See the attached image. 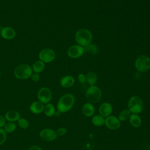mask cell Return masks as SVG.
I'll use <instances>...</instances> for the list:
<instances>
[{
  "instance_id": "1",
  "label": "cell",
  "mask_w": 150,
  "mask_h": 150,
  "mask_svg": "<svg viewBox=\"0 0 150 150\" xmlns=\"http://www.w3.org/2000/svg\"><path fill=\"white\" fill-rule=\"evenodd\" d=\"M74 103V96L71 94H66L62 96L57 102V111L60 113L66 112L73 107Z\"/></svg>"
},
{
  "instance_id": "2",
  "label": "cell",
  "mask_w": 150,
  "mask_h": 150,
  "mask_svg": "<svg viewBox=\"0 0 150 150\" xmlns=\"http://www.w3.org/2000/svg\"><path fill=\"white\" fill-rule=\"evenodd\" d=\"M144 104L142 98L138 96H132L128 102V109L132 114H139L143 111Z\"/></svg>"
},
{
  "instance_id": "3",
  "label": "cell",
  "mask_w": 150,
  "mask_h": 150,
  "mask_svg": "<svg viewBox=\"0 0 150 150\" xmlns=\"http://www.w3.org/2000/svg\"><path fill=\"white\" fill-rule=\"evenodd\" d=\"M76 41L82 47L90 44L92 40L91 33L87 29H81L77 30L75 34Z\"/></svg>"
},
{
  "instance_id": "4",
  "label": "cell",
  "mask_w": 150,
  "mask_h": 150,
  "mask_svg": "<svg viewBox=\"0 0 150 150\" xmlns=\"http://www.w3.org/2000/svg\"><path fill=\"white\" fill-rule=\"evenodd\" d=\"M32 74V69L27 64L19 65L14 70L15 76L19 79H26L31 77Z\"/></svg>"
},
{
  "instance_id": "5",
  "label": "cell",
  "mask_w": 150,
  "mask_h": 150,
  "mask_svg": "<svg viewBox=\"0 0 150 150\" xmlns=\"http://www.w3.org/2000/svg\"><path fill=\"white\" fill-rule=\"evenodd\" d=\"M102 96L101 90L97 86H93L88 88L86 93V97L90 103L98 102Z\"/></svg>"
},
{
  "instance_id": "6",
  "label": "cell",
  "mask_w": 150,
  "mask_h": 150,
  "mask_svg": "<svg viewBox=\"0 0 150 150\" xmlns=\"http://www.w3.org/2000/svg\"><path fill=\"white\" fill-rule=\"evenodd\" d=\"M135 66L139 71H147L150 69V58L146 55L138 56L135 60Z\"/></svg>"
},
{
  "instance_id": "7",
  "label": "cell",
  "mask_w": 150,
  "mask_h": 150,
  "mask_svg": "<svg viewBox=\"0 0 150 150\" xmlns=\"http://www.w3.org/2000/svg\"><path fill=\"white\" fill-rule=\"evenodd\" d=\"M52 93L51 90L47 87L41 88L38 93V98L39 101L42 103L47 104L51 100Z\"/></svg>"
},
{
  "instance_id": "8",
  "label": "cell",
  "mask_w": 150,
  "mask_h": 150,
  "mask_svg": "<svg viewBox=\"0 0 150 150\" xmlns=\"http://www.w3.org/2000/svg\"><path fill=\"white\" fill-rule=\"evenodd\" d=\"M39 57L43 63H49L54 60L55 57V53L51 49L45 48L40 52Z\"/></svg>"
},
{
  "instance_id": "9",
  "label": "cell",
  "mask_w": 150,
  "mask_h": 150,
  "mask_svg": "<svg viewBox=\"0 0 150 150\" xmlns=\"http://www.w3.org/2000/svg\"><path fill=\"white\" fill-rule=\"evenodd\" d=\"M104 124L110 129H117L121 127V122L118 117L114 115H109L105 119Z\"/></svg>"
},
{
  "instance_id": "10",
  "label": "cell",
  "mask_w": 150,
  "mask_h": 150,
  "mask_svg": "<svg viewBox=\"0 0 150 150\" xmlns=\"http://www.w3.org/2000/svg\"><path fill=\"white\" fill-rule=\"evenodd\" d=\"M39 136L41 139L47 142L54 140L57 137L56 131L50 128H45L42 129L39 133Z\"/></svg>"
},
{
  "instance_id": "11",
  "label": "cell",
  "mask_w": 150,
  "mask_h": 150,
  "mask_svg": "<svg viewBox=\"0 0 150 150\" xmlns=\"http://www.w3.org/2000/svg\"><path fill=\"white\" fill-rule=\"evenodd\" d=\"M83 47L80 45H73L67 50L68 56L73 59H76L81 56L84 53Z\"/></svg>"
},
{
  "instance_id": "12",
  "label": "cell",
  "mask_w": 150,
  "mask_h": 150,
  "mask_svg": "<svg viewBox=\"0 0 150 150\" xmlns=\"http://www.w3.org/2000/svg\"><path fill=\"white\" fill-rule=\"evenodd\" d=\"M98 111L100 115L103 116V117H107L111 115L112 111V105L108 103L104 102L99 107Z\"/></svg>"
},
{
  "instance_id": "13",
  "label": "cell",
  "mask_w": 150,
  "mask_h": 150,
  "mask_svg": "<svg viewBox=\"0 0 150 150\" xmlns=\"http://www.w3.org/2000/svg\"><path fill=\"white\" fill-rule=\"evenodd\" d=\"M16 33L15 30L11 27H5L1 30V36L5 39L9 40L13 39L15 36Z\"/></svg>"
},
{
  "instance_id": "14",
  "label": "cell",
  "mask_w": 150,
  "mask_h": 150,
  "mask_svg": "<svg viewBox=\"0 0 150 150\" xmlns=\"http://www.w3.org/2000/svg\"><path fill=\"white\" fill-rule=\"evenodd\" d=\"M81 111L84 116L87 117H90L94 114L95 108L92 103H87L84 104L82 107Z\"/></svg>"
},
{
  "instance_id": "15",
  "label": "cell",
  "mask_w": 150,
  "mask_h": 150,
  "mask_svg": "<svg viewBox=\"0 0 150 150\" xmlns=\"http://www.w3.org/2000/svg\"><path fill=\"white\" fill-rule=\"evenodd\" d=\"M44 104L40 101L33 102L30 106V111L36 114H40L44 110Z\"/></svg>"
},
{
  "instance_id": "16",
  "label": "cell",
  "mask_w": 150,
  "mask_h": 150,
  "mask_svg": "<svg viewBox=\"0 0 150 150\" xmlns=\"http://www.w3.org/2000/svg\"><path fill=\"white\" fill-rule=\"evenodd\" d=\"M75 82L74 78L71 76H66L60 80V84L63 87L69 88L73 86Z\"/></svg>"
},
{
  "instance_id": "17",
  "label": "cell",
  "mask_w": 150,
  "mask_h": 150,
  "mask_svg": "<svg viewBox=\"0 0 150 150\" xmlns=\"http://www.w3.org/2000/svg\"><path fill=\"white\" fill-rule=\"evenodd\" d=\"M5 118L9 122L16 121L20 118V114L16 111L9 110L6 112Z\"/></svg>"
},
{
  "instance_id": "18",
  "label": "cell",
  "mask_w": 150,
  "mask_h": 150,
  "mask_svg": "<svg viewBox=\"0 0 150 150\" xmlns=\"http://www.w3.org/2000/svg\"><path fill=\"white\" fill-rule=\"evenodd\" d=\"M129 121L130 124L134 128H139L142 124L141 118L137 114H131Z\"/></svg>"
},
{
  "instance_id": "19",
  "label": "cell",
  "mask_w": 150,
  "mask_h": 150,
  "mask_svg": "<svg viewBox=\"0 0 150 150\" xmlns=\"http://www.w3.org/2000/svg\"><path fill=\"white\" fill-rule=\"evenodd\" d=\"M44 113L47 117H52L56 112L54 106L51 103H47L44 107Z\"/></svg>"
},
{
  "instance_id": "20",
  "label": "cell",
  "mask_w": 150,
  "mask_h": 150,
  "mask_svg": "<svg viewBox=\"0 0 150 150\" xmlns=\"http://www.w3.org/2000/svg\"><path fill=\"white\" fill-rule=\"evenodd\" d=\"M91 122L95 126L101 127L104 124L105 118L101 115H96L93 117L91 119Z\"/></svg>"
},
{
  "instance_id": "21",
  "label": "cell",
  "mask_w": 150,
  "mask_h": 150,
  "mask_svg": "<svg viewBox=\"0 0 150 150\" xmlns=\"http://www.w3.org/2000/svg\"><path fill=\"white\" fill-rule=\"evenodd\" d=\"M97 75L91 71H89L86 76V80L87 81L88 84L90 86H94L96 84V82L97 81Z\"/></svg>"
},
{
  "instance_id": "22",
  "label": "cell",
  "mask_w": 150,
  "mask_h": 150,
  "mask_svg": "<svg viewBox=\"0 0 150 150\" xmlns=\"http://www.w3.org/2000/svg\"><path fill=\"white\" fill-rule=\"evenodd\" d=\"M33 70L36 73H40L45 68V64L41 60H38L35 62L33 64Z\"/></svg>"
},
{
  "instance_id": "23",
  "label": "cell",
  "mask_w": 150,
  "mask_h": 150,
  "mask_svg": "<svg viewBox=\"0 0 150 150\" xmlns=\"http://www.w3.org/2000/svg\"><path fill=\"white\" fill-rule=\"evenodd\" d=\"M131 114V112L128 110V109H124L120 112L118 118L120 121H124L129 119Z\"/></svg>"
},
{
  "instance_id": "24",
  "label": "cell",
  "mask_w": 150,
  "mask_h": 150,
  "mask_svg": "<svg viewBox=\"0 0 150 150\" xmlns=\"http://www.w3.org/2000/svg\"><path fill=\"white\" fill-rule=\"evenodd\" d=\"M84 51L90 52L92 54H97L98 52V48L94 44H89L86 46L83 47Z\"/></svg>"
},
{
  "instance_id": "25",
  "label": "cell",
  "mask_w": 150,
  "mask_h": 150,
  "mask_svg": "<svg viewBox=\"0 0 150 150\" xmlns=\"http://www.w3.org/2000/svg\"><path fill=\"white\" fill-rule=\"evenodd\" d=\"M16 124L13 122H8L6 123L5 126L4 127V129L6 132L11 133L13 132L16 129Z\"/></svg>"
},
{
  "instance_id": "26",
  "label": "cell",
  "mask_w": 150,
  "mask_h": 150,
  "mask_svg": "<svg viewBox=\"0 0 150 150\" xmlns=\"http://www.w3.org/2000/svg\"><path fill=\"white\" fill-rule=\"evenodd\" d=\"M18 125H19V127L22 129H26L29 127V122L25 118H20L18 120Z\"/></svg>"
},
{
  "instance_id": "27",
  "label": "cell",
  "mask_w": 150,
  "mask_h": 150,
  "mask_svg": "<svg viewBox=\"0 0 150 150\" xmlns=\"http://www.w3.org/2000/svg\"><path fill=\"white\" fill-rule=\"evenodd\" d=\"M6 134L4 129L0 128V145H2L6 141Z\"/></svg>"
},
{
  "instance_id": "28",
  "label": "cell",
  "mask_w": 150,
  "mask_h": 150,
  "mask_svg": "<svg viewBox=\"0 0 150 150\" xmlns=\"http://www.w3.org/2000/svg\"><path fill=\"white\" fill-rule=\"evenodd\" d=\"M66 132H67V129L63 127H60L58 128L56 131L57 136H63L64 134H66Z\"/></svg>"
},
{
  "instance_id": "29",
  "label": "cell",
  "mask_w": 150,
  "mask_h": 150,
  "mask_svg": "<svg viewBox=\"0 0 150 150\" xmlns=\"http://www.w3.org/2000/svg\"><path fill=\"white\" fill-rule=\"evenodd\" d=\"M78 80L80 83H84L86 81V76L84 74H79L78 76Z\"/></svg>"
},
{
  "instance_id": "30",
  "label": "cell",
  "mask_w": 150,
  "mask_h": 150,
  "mask_svg": "<svg viewBox=\"0 0 150 150\" xmlns=\"http://www.w3.org/2000/svg\"><path fill=\"white\" fill-rule=\"evenodd\" d=\"M6 124V121H5V118L0 115V128H2L5 126Z\"/></svg>"
},
{
  "instance_id": "31",
  "label": "cell",
  "mask_w": 150,
  "mask_h": 150,
  "mask_svg": "<svg viewBox=\"0 0 150 150\" xmlns=\"http://www.w3.org/2000/svg\"><path fill=\"white\" fill-rule=\"evenodd\" d=\"M39 78H40V76L39 75L38 73H35V74H32L31 76V79L33 81H39Z\"/></svg>"
},
{
  "instance_id": "32",
  "label": "cell",
  "mask_w": 150,
  "mask_h": 150,
  "mask_svg": "<svg viewBox=\"0 0 150 150\" xmlns=\"http://www.w3.org/2000/svg\"><path fill=\"white\" fill-rule=\"evenodd\" d=\"M28 150H42L41 149L40 147H39V146H37V145H32L31 146L29 149Z\"/></svg>"
},
{
  "instance_id": "33",
  "label": "cell",
  "mask_w": 150,
  "mask_h": 150,
  "mask_svg": "<svg viewBox=\"0 0 150 150\" xmlns=\"http://www.w3.org/2000/svg\"><path fill=\"white\" fill-rule=\"evenodd\" d=\"M0 75H1V73H0Z\"/></svg>"
}]
</instances>
